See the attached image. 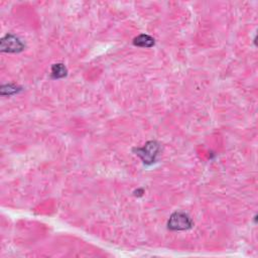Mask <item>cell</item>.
<instances>
[{"mask_svg":"<svg viewBox=\"0 0 258 258\" xmlns=\"http://www.w3.org/2000/svg\"><path fill=\"white\" fill-rule=\"evenodd\" d=\"M23 41L13 35H6L0 40V50L4 53H20L24 50Z\"/></svg>","mask_w":258,"mask_h":258,"instance_id":"3","label":"cell"},{"mask_svg":"<svg viewBox=\"0 0 258 258\" xmlns=\"http://www.w3.org/2000/svg\"><path fill=\"white\" fill-rule=\"evenodd\" d=\"M194 226V222L188 214L184 212H175L170 215L167 222V228L171 231L189 230Z\"/></svg>","mask_w":258,"mask_h":258,"instance_id":"2","label":"cell"},{"mask_svg":"<svg viewBox=\"0 0 258 258\" xmlns=\"http://www.w3.org/2000/svg\"><path fill=\"white\" fill-rule=\"evenodd\" d=\"M133 151L146 166H151L156 163L157 155L161 152V145L155 140H150L146 143L145 147L134 148Z\"/></svg>","mask_w":258,"mask_h":258,"instance_id":"1","label":"cell"},{"mask_svg":"<svg viewBox=\"0 0 258 258\" xmlns=\"http://www.w3.org/2000/svg\"><path fill=\"white\" fill-rule=\"evenodd\" d=\"M68 75V70L66 66L62 63L54 64L52 66V72H51V78L54 80H59L67 77Z\"/></svg>","mask_w":258,"mask_h":258,"instance_id":"5","label":"cell"},{"mask_svg":"<svg viewBox=\"0 0 258 258\" xmlns=\"http://www.w3.org/2000/svg\"><path fill=\"white\" fill-rule=\"evenodd\" d=\"M154 44V38L148 35H140L133 39V45L140 48H152Z\"/></svg>","mask_w":258,"mask_h":258,"instance_id":"4","label":"cell"},{"mask_svg":"<svg viewBox=\"0 0 258 258\" xmlns=\"http://www.w3.org/2000/svg\"><path fill=\"white\" fill-rule=\"evenodd\" d=\"M22 91L21 87H18L17 85H13V84H7V85H3L1 89H0V93L3 96H11V95H16L19 92Z\"/></svg>","mask_w":258,"mask_h":258,"instance_id":"6","label":"cell"}]
</instances>
